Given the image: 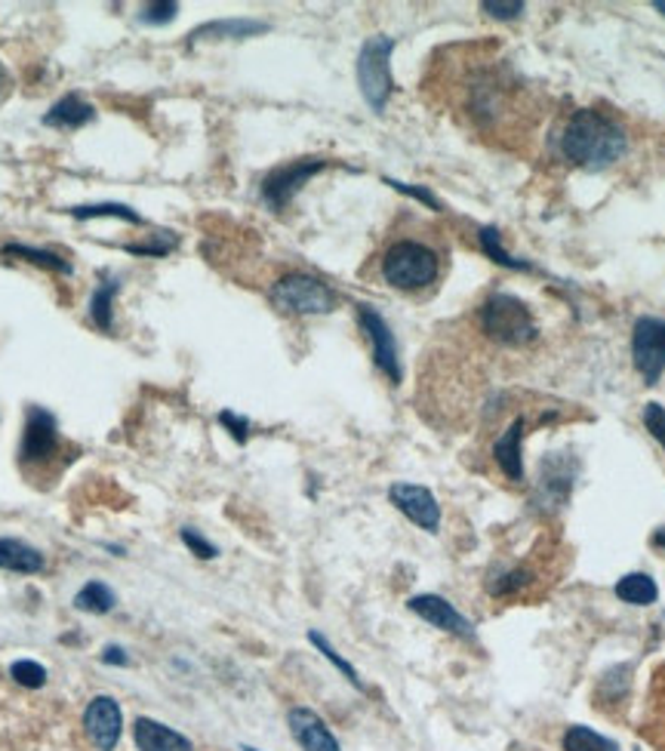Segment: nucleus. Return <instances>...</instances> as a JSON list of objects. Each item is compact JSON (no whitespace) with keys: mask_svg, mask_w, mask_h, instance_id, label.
Returning <instances> with one entry per match:
<instances>
[{"mask_svg":"<svg viewBox=\"0 0 665 751\" xmlns=\"http://www.w3.org/2000/svg\"><path fill=\"white\" fill-rule=\"evenodd\" d=\"M84 727L90 734L92 746L99 751H111L121 739L124 730V717H121V705L111 697H96L84 712Z\"/></svg>","mask_w":665,"mask_h":751,"instance_id":"13","label":"nucleus"},{"mask_svg":"<svg viewBox=\"0 0 665 751\" xmlns=\"http://www.w3.org/2000/svg\"><path fill=\"white\" fill-rule=\"evenodd\" d=\"M117 290H121V280H105V284L92 293L90 317L99 330H105V333L111 330V317H114V296H117Z\"/></svg>","mask_w":665,"mask_h":751,"instance_id":"27","label":"nucleus"},{"mask_svg":"<svg viewBox=\"0 0 665 751\" xmlns=\"http://www.w3.org/2000/svg\"><path fill=\"white\" fill-rule=\"evenodd\" d=\"M388 499H391V505L398 512L404 514L406 521H413L416 527H423L428 533H438V527H441V505H438V499L428 487L398 480V484L388 487Z\"/></svg>","mask_w":665,"mask_h":751,"instance_id":"11","label":"nucleus"},{"mask_svg":"<svg viewBox=\"0 0 665 751\" xmlns=\"http://www.w3.org/2000/svg\"><path fill=\"white\" fill-rule=\"evenodd\" d=\"M561 749L564 751H619V742H613L604 734H594L591 727H567L564 730V739H561Z\"/></svg>","mask_w":665,"mask_h":751,"instance_id":"23","label":"nucleus"},{"mask_svg":"<svg viewBox=\"0 0 665 751\" xmlns=\"http://www.w3.org/2000/svg\"><path fill=\"white\" fill-rule=\"evenodd\" d=\"M357 324H361V333L367 336L369 349H373V364L391 385L401 383L404 370H401V358H398V339H394L386 317L369 305H357Z\"/></svg>","mask_w":665,"mask_h":751,"instance_id":"10","label":"nucleus"},{"mask_svg":"<svg viewBox=\"0 0 665 751\" xmlns=\"http://www.w3.org/2000/svg\"><path fill=\"white\" fill-rule=\"evenodd\" d=\"M114 604H117V598H114V591L105 583H87V586L74 594V606L80 613H109Z\"/></svg>","mask_w":665,"mask_h":751,"instance_id":"26","label":"nucleus"},{"mask_svg":"<svg viewBox=\"0 0 665 751\" xmlns=\"http://www.w3.org/2000/svg\"><path fill=\"white\" fill-rule=\"evenodd\" d=\"M475 327L497 349H527L539 339L534 309L515 293H490L475 312Z\"/></svg>","mask_w":665,"mask_h":751,"instance_id":"4","label":"nucleus"},{"mask_svg":"<svg viewBox=\"0 0 665 751\" xmlns=\"http://www.w3.org/2000/svg\"><path fill=\"white\" fill-rule=\"evenodd\" d=\"M641 420H644V428L650 431V438L656 440V443L665 450V406L663 403H656V401L644 403Z\"/></svg>","mask_w":665,"mask_h":751,"instance_id":"30","label":"nucleus"},{"mask_svg":"<svg viewBox=\"0 0 665 751\" xmlns=\"http://www.w3.org/2000/svg\"><path fill=\"white\" fill-rule=\"evenodd\" d=\"M7 90H10V74H7L3 62H0V99L7 96Z\"/></svg>","mask_w":665,"mask_h":751,"instance_id":"37","label":"nucleus"},{"mask_svg":"<svg viewBox=\"0 0 665 751\" xmlns=\"http://www.w3.org/2000/svg\"><path fill=\"white\" fill-rule=\"evenodd\" d=\"M406 606H410L416 616H423L428 625L441 628V631H450V635L465 638V641L475 638V625L468 623L460 610L450 604L447 598H441V594H416V598H410V604Z\"/></svg>","mask_w":665,"mask_h":751,"instance_id":"12","label":"nucleus"},{"mask_svg":"<svg viewBox=\"0 0 665 751\" xmlns=\"http://www.w3.org/2000/svg\"><path fill=\"white\" fill-rule=\"evenodd\" d=\"M653 10H660L665 16V0H653Z\"/></svg>","mask_w":665,"mask_h":751,"instance_id":"39","label":"nucleus"},{"mask_svg":"<svg viewBox=\"0 0 665 751\" xmlns=\"http://www.w3.org/2000/svg\"><path fill=\"white\" fill-rule=\"evenodd\" d=\"M102 662H109V665H127L129 656L121 650V647H105V653H102Z\"/></svg>","mask_w":665,"mask_h":751,"instance_id":"36","label":"nucleus"},{"mask_svg":"<svg viewBox=\"0 0 665 751\" xmlns=\"http://www.w3.org/2000/svg\"><path fill=\"white\" fill-rule=\"evenodd\" d=\"M0 569L10 573H40L43 554L22 539H0Z\"/></svg>","mask_w":665,"mask_h":751,"instance_id":"21","label":"nucleus"},{"mask_svg":"<svg viewBox=\"0 0 665 751\" xmlns=\"http://www.w3.org/2000/svg\"><path fill=\"white\" fill-rule=\"evenodd\" d=\"M394 37L373 35L364 40L361 53H357V87L369 109L382 114L394 90V77H391V53H394Z\"/></svg>","mask_w":665,"mask_h":751,"instance_id":"6","label":"nucleus"},{"mask_svg":"<svg viewBox=\"0 0 665 751\" xmlns=\"http://www.w3.org/2000/svg\"><path fill=\"white\" fill-rule=\"evenodd\" d=\"M478 240H480V250L493 259L497 265H502V268H512V272H534V262H527V259H515L509 250H505V247H502V235H499L493 225L480 228Z\"/></svg>","mask_w":665,"mask_h":751,"instance_id":"22","label":"nucleus"},{"mask_svg":"<svg viewBox=\"0 0 665 751\" xmlns=\"http://www.w3.org/2000/svg\"><path fill=\"white\" fill-rule=\"evenodd\" d=\"M65 450V443L59 438V425H55L53 413H47L43 406H28L25 413V431H22V443H18V465L32 475V472H47L53 465L59 453Z\"/></svg>","mask_w":665,"mask_h":751,"instance_id":"7","label":"nucleus"},{"mask_svg":"<svg viewBox=\"0 0 665 751\" xmlns=\"http://www.w3.org/2000/svg\"><path fill=\"white\" fill-rule=\"evenodd\" d=\"M74 220H99V216H111V220H124L129 222V225H146V220L136 213V210H129L127 203H90V206H72L68 210Z\"/></svg>","mask_w":665,"mask_h":751,"instance_id":"25","label":"nucleus"},{"mask_svg":"<svg viewBox=\"0 0 665 751\" xmlns=\"http://www.w3.org/2000/svg\"><path fill=\"white\" fill-rule=\"evenodd\" d=\"M309 641H312L314 647L321 650V656H324V660H330L332 665H336V668H339V672H342V675L349 678L351 687H357V690H364V680L357 678V672H354V665H351V662L342 660V656H339V653L332 650L330 641H327V638H324L321 631H309Z\"/></svg>","mask_w":665,"mask_h":751,"instance_id":"28","label":"nucleus"},{"mask_svg":"<svg viewBox=\"0 0 665 751\" xmlns=\"http://www.w3.org/2000/svg\"><path fill=\"white\" fill-rule=\"evenodd\" d=\"M243 751H259V749H250V746H243Z\"/></svg>","mask_w":665,"mask_h":751,"instance_id":"40","label":"nucleus"},{"mask_svg":"<svg viewBox=\"0 0 665 751\" xmlns=\"http://www.w3.org/2000/svg\"><path fill=\"white\" fill-rule=\"evenodd\" d=\"M443 265L447 256L438 247V240L419 238V235H398L382 247V253L376 259L379 268V280L406 296L428 293L438 287L443 277Z\"/></svg>","mask_w":665,"mask_h":751,"instance_id":"3","label":"nucleus"},{"mask_svg":"<svg viewBox=\"0 0 665 751\" xmlns=\"http://www.w3.org/2000/svg\"><path fill=\"white\" fill-rule=\"evenodd\" d=\"M265 32H268V22H259V18H222V22H206L188 37L191 43H198V40H225V37H253L265 35Z\"/></svg>","mask_w":665,"mask_h":751,"instance_id":"19","label":"nucleus"},{"mask_svg":"<svg viewBox=\"0 0 665 751\" xmlns=\"http://www.w3.org/2000/svg\"><path fill=\"white\" fill-rule=\"evenodd\" d=\"M96 117V109L90 102H84L77 92H68L65 99H59L53 109L43 114V127L53 129H80Z\"/></svg>","mask_w":665,"mask_h":751,"instance_id":"18","label":"nucleus"},{"mask_svg":"<svg viewBox=\"0 0 665 751\" xmlns=\"http://www.w3.org/2000/svg\"><path fill=\"white\" fill-rule=\"evenodd\" d=\"M524 438H527V416H515L509 422V428L493 440V462L505 480L512 484H524L527 472H524Z\"/></svg>","mask_w":665,"mask_h":751,"instance_id":"14","label":"nucleus"},{"mask_svg":"<svg viewBox=\"0 0 665 751\" xmlns=\"http://www.w3.org/2000/svg\"><path fill=\"white\" fill-rule=\"evenodd\" d=\"M653 546L665 551V527H660V530L653 533Z\"/></svg>","mask_w":665,"mask_h":751,"instance_id":"38","label":"nucleus"},{"mask_svg":"<svg viewBox=\"0 0 665 751\" xmlns=\"http://www.w3.org/2000/svg\"><path fill=\"white\" fill-rule=\"evenodd\" d=\"M3 256H16V259H28L35 265H43L50 272H59V275H72V262L62 256H55L50 250H35V247H25V243H7L3 247Z\"/></svg>","mask_w":665,"mask_h":751,"instance_id":"24","label":"nucleus"},{"mask_svg":"<svg viewBox=\"0 0 665 751\" xmlns=\"http://www.w3.org/2000/svg\"><path fill=\"white\" fill-rule=\"evenodd\" d=\"M287 724H290V734H293L296 742L305 751H342L339 739L324 724V717L314 715L312 709H290Z\"/></svg>","mask_w":665,"mask_h":751,"instance_id":"15","label":"nucleus"},{"mask_svg":"<svg viewBox=\"0 0 665 751\" xmlns=\"http://www.w3.org/2000/svg\"><path fill=\"white\" fill-rule=\"evenodd\" d=\"M268 299L277 312L312 317V314H330L339 305V296L330 284L305 272H287L268 287Z\"/></svg>","mask_w":665,"mask_h":751,"instance_id":"5","label":"nucleus"},{"mask_svg":"<svg viewBox=\"0 0 665 751\" xmlns=\"http://www.w3.org/2000/svg\"><path fill=\"white\" fill-rule=\"evenodd\" d=\"M613 594L628 606H650L660 601V586L650 573H626L613 586Z\"/></svg>","mask_w":665,"mask_h":751,"instance_id":"20","label":"nucleus"},{"mask_svg":"<svg viewBox=\"0 0 665 751\" xmlns=\"http://www.w3.org/2000/svg\"><path fill=\"white\" fill-rule=\"evenodd\" d=\"M133 734H136L139 751H195L191 739H185L173 727H166L161 721H151V717H139Z\"/></svg>","mask_w":665,"mask_h":751,"instance_id":"16","label":"nucleus"},{"mask_svg":"<svg viewBox=\"0 0 665 751\" xmlns=\"http://www.w3.org/2000/svg\"><path fill=\"white\" fill-rule=\"evenodd\" d=\"M176 13H179V3H166V0H161V3H146L142 10H139V22H146V25H166V22H173L176 18Z\"/></svg>","mask_w":665,"mask_h":751,"instance_id":"31","label":"nucleus"},{"mask_svg":"<svg viewBox=\"0 0 665 751\" xmlns=\"http://www.w3.org/2000/svg\"><path fill=\"white\" fill-rule=\"evenodd\" d=\"M219 422L231 431V438L238 440V443H243L247 435H250V422L243 420V416H238V413H231V410H222Z\"/></svg>","mask_w":665,"mask_h":751,"instance_id":"35","label":"nucleus"},{"mask_svg":"<svg viewBox=\"0 0 665 751\" xmlns=\"http://www.w3.org/2000/svg\"><path fill=\"white\" fill-rule=\"evenodd\" d=\"M10 675H13L16 684L28 687V690H37V687H43V684H47V668H43V665H37V662H32V660L13 662Z\"/></svg>","mask_w":665,"mask_h":751,"instance_id":"29","label":"nucleus"},{"mask_svg":"<svg viewBox=\"0 0 665 751\" xmlns=\"http://www.w3.org/2000/svg\"><path fill=\"white\" fill-rule=\"evenodd\" d=\"M327 158H299L290 164L275 166L265 179H262V201L268 203L275 213H284L293 198L305 188V183H312L317 173L327 170Z\"/></svg>","mask_w":665,"mask_h":751,"instance_id":"8","label":"nucleus"},{"mask_svg":"<svg viewBox=\"0 0 665 751\" xmlns=\"http://www.w3.org/2000/svg\"><path fill=\"white\" fill-rule=\"evenodd\" d=\"M554 151L564 164L586 173H604L616 166L631 148V133L619 114L598 109L570 111L552 136Z\"/></svg>","mask_w":665,"mask_h":751,"instance_id":"2","label":"nucleus"},{"mask_svg":"<svg viewBox=\"0 0 665 751\" xmlns=\"http://www.w3.org/2000/svg\"><path fill=\"white\" fill-rule=\"evenodd\" d=\"M394 191H401V195H406V198H413V201H419V203H425L428 210H443L441 206V201L425 188V185H406V183H398V179H386Z\"/></svg>","mask_w":665,"mask_h":751,"instance_id":"33","label":"nucleus"},{"mask_svg":"<svg viewBox=\"0 0 665 751\" xmlns=\"http://www.w3.org/2000/svg\"><path fill=\"white\" fill-rule=\"evenodd\" d=\"M183 542L191 549V554H198V558H203V561H210V558H216V554H219V549H216L213 542H206L201 533L191 530V527H185L183 530Z\"/></svg>","mask_w":665,"mask_h":751,"instance_id":"34","label":"nucleus"},{"mask_svg":"<svg viewBox=\"0 0 665 751\" xmlns=\"http://www.w3.org/2000/svg\"><path fill=\"white\" fill-rule=\"evenodd\" d=\"M570 490H573V472L570 465H567V459H549V462H542V475H539V493H542V499H539V505H564L567 499H570Z\"/></svg>","mask_w":665,"mask_h":751,"instance_id":"17","label":"nucleus"},{"mask_svg":"<svg viewBox=\"0 0 665 751\" xmlns=\"http://www.w3.org/2000/svg\"><path fill=\"white\" fill-rule=\"evenodd\" d=\"M425 92L478 139L509 151L534 142L542 121V96L524 80L499 43H450L435 53Z\"/></svg>","mask_w":665,"mask_h":751,"instance_id":"1","label":"nucleus"},{"mask_svg":"<svg viewBox=\"0 0 665 751\" xmlns=\"http://www.w3.org/2000/svg\"><path fill=\"white\" fill-rule=\"evenodd\" d=\"M631 364L641 373L644 385H656L665 373V321L638 317L631 327Z\"/></svg>","mask_w":665,"mask_h":751,"instance_id":"9","label":"nucleus"},{"mask_svg":"<svg viewBox=\"0 0 665 751\" xmlns=\"http://www.w3.org/2000/svg\"><path fill=\"white\" fill-rule=\"evenodd\" d=\"M480 10L487 13V16L499 18V22H509V18H517L524 10H527V3L524 0H484L480 3Z\"/></svg>","mask_w":665,"mask_h":751,"instance_id":"32","label":"nucleus"}]
</instances>
